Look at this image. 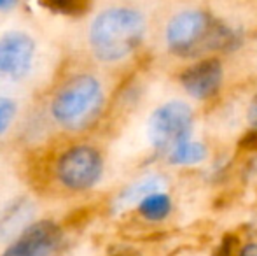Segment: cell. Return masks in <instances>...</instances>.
Segmentation results:
<instances>
[{
  "instance_id": "obj_3",
  "label": "cell",
  "mask_w": 257,
  "mask_h": 256,
  "mask_svg": "<svg viewBox=\"0 0 257 256\" xmlns=\"http://www.w3.org/2000/svg\"><path fill=\"white\" fill-rule=\"evenodd\" d=\"M146 18L135 9L114 7L100 13L89 27V48L96 60L119 63L130 58L146 39Z\"/></svg>"
},
{
  "instance_id": "obj_6",
  "label": "cell",
  "mask_w": 257,
  "mask_h": 256,
  "mask_svg": "<svg viewBox=\"0 0 257 256\" xmlns=\"http://www.w3.org/2000/svg\"><path fill=\"white\" fill-rule=\"evenodd\" d=\"M179 86L194 104H210L219 99L226 84V68L217 55L194 60L179 72Z\"/></svg>"
},
{
  "instance_id": "obj_8",
  "label": "cell",
  "mask_w": 257,
  "mask_h": 256,
  "mask_svg": "<svg viewBox=\"0 0 257 256\" xmlns=\"http://www.w3.org/2000/svg\"><path fill=\"white\" fill-rule=\"evenodd\" d=\"M35 42L25 32H7L0 37V74L21 81L34 67Z\"/></svg>"
},
{
  "instance_id": "obj_15",
  "label": "cell",
  "mask_w": 257,
  "mask_h": 256,
  "mask_svg": "<svg viewBox=\"0 0 257 256\" xmlns=\"http://www.w3.org/2000/svg\"><path fill=\"white\" fill-rule=\"evenodd\" d=\"M18 118V102L11 97H0V137H4Z\"/></svg>"
},
{
  "instance_id": "obj_5",
  "label": "cell",
  "mask_w": 257,
  "mask_h": 256,
  "mask_svg": "<svg viewBox=\"0 0 257 256\" xmlns=\"http://www.w3.org/2000/svg\"><path fill=\"white\" fill-rule=\"evenodd\" d=\"M105 156L98 146L89 142H74L65 146L54 156L53 178L67 193H88L102 183Z\"/></svg>"
},
{
  "instance_id": "obj_7",
  "label": "cell",
  "mask_w": 257,
  "mask_h": 256,
  "mask_svg": "<svg viewBox=\"0 0 257 256\" xmlns=\"http://www.w3.org/2000/svg\"><path fill=\"white\" fill-rule=\"evenodd\" d=\"M63 232L53 219L32 221L6 246L0 256H56Z\"/></svg>"
},
{
  "instance_id": "obj_18",
  "label": "cell",
  "mask_w": 257,
  "mask_h": 256,
  "mask_svg": "<svg viewBox=\"0 0 257 256\" xmlns=\"http://www.w3.org/2000/svg\"><path fill=\"white\" fill-rule=\"evenodd\" d=\"M234 256H257V237H250L243 242H238Z\"/></svg>"
},
{
  "instance_id": "obj_14",
  "label": "cell",
  "mask_w": 257,
  "mask_h": 256,
  "mask_svg": "<svg viewBox=\"0 0 257 256\" xmlns=\"http://www.w3.org/2000/svg\"><path fill=\"white\" fill-rule=\"evenodd\" d=\"M41 6L58 14L79 16L89 9V0H39Z\"/></svg>"
},
{
  "instance_id": "obj_20",
  "label": "cell",
  "mask_w": 257,
  "mask_h": 256,
  "mask_svg": "<svg viewBox=\"0 0 257 256\" xmlns=\"http://www.w3.org/2000/svg\"><path fill=\"white\" fill-rule=\"evenodd\" d=\"M16 0H0V11H9L11 7H14Z\"/></svg>"
},
{
  "instance_id": "obj_16",
  "label": "cell",
  "mask_w": 257,
  "mask_h": 256,
  "mask_svg": "<svg viewBox=\"0 0 257 256\" xmlns=\"http://www.w3.org/2000/svg\"><path fill=\"white\" fill-rule=\"evenodd\" d=\"M245 123H247L248 130H257V90L250 97L247 109H245Z\"/></svg>"
},
{
  "instance_id": "obj_13",
  "label": "cell",
  "mask_w": 257,
  "mask_h": 256,
  "mask_svg": "<svg viewBox=\"0 0 257 256\" xmlns=\"http://www.w3.org/2000/svg\"><path fill=\"white\" fill-rule=\"evenodd\" d=\"M233 167V156L227 153L224 154H217L212 160L206 163V170H205V179L210 185H219V183L226 181L227 176L231 172Z\"/></svg>"
},
{
  "instance_id": "obj_17",
  "label": "cell",
  "mask_w": 257,
  "mask_h": 256,
  "mask_svg": "<svg viewBox=\"0 0 257 256\" xmlns=\"http://www.w3.org/2000/svg\"><path fill=\"white\" fill-rule=\"evenodd\" d=\"M238 146L247 153H257V130H247L245 135L238 140Z\"/></svg>"
},
{
  "instance_id": "obj_10",
  "label": "cell",
  "mask_w": 257,
  "mask_h": 256,
  "mask_svg": "<svg viewBox=\"0 0 257 256\" xmlns=\"http://www.w3.org/2000/svg\"><path fill=\"white\" fill-rule=\"evenodd\" d=\"M212 160V149L205 140L198 139H189L184 142L177 144L172 151L166 153V156L163 158L168 167L172 168H196L203 167Z\"/></svg>"
},
{
  "instance_id": "obj_4",
  "label": "cell",
  "mask_w": 257,
  "mask_h": 256,
  "mask_svg": "<svg viewBox=\"0 0 257 256\" xmlns=\"http://www.w3.org/2000/svg\"><path fill=\"white\" fill-rule=\"evenodd\" d=\"M196 109L191 100L170 99L156 106L146 121V139L154 158L163 160L177 144L194 137Z\"/></svg>"
},
{
  "instance_id": "obj_21",
  "label": "cell",
  "mask_w": 257,
  "mask_h": 256,
  "mask_svg": "<svg viewBox=\"0 0 257 256\" xmlns=\"http://www.w3.org/2000/svg\"><path fill=\"white\" fill-rule=\"evenodd\" d=\"M117 256H124V254H117Z\"/></svg>"
},
{
  "instance_id": "obj_1",
  "label": "cell",
  "mask_w": 257,
  "mask_h": 256,
  "mask_svg": "<svg viewBox=\"0 0 257 256\" xmlns=\"http://www.w3.org/2000/svg\"><path fill=\"white\" fill-rule=\"evenodd\" d=\"M241 34L205 11H182L168 21L165 44L180 60H200L217 53H233L241 46Z\"/></svg>"
},
{
  "instance_id": "obj_11",
  "label": "cell",
  "mask_w": 257,
  "mask_h": 256,
  "mask_svg": "<svg viewBox=\"0 0 257 256\" xmlns=\"http://www.w3.org/2000/svg\"><path fill=\"white\" fill-rule=\"evenodd\" d=\"M133 211L147 225H161L172 218L175 211V200L168 190H159L144 197Z\"/></svg>"
},
{
  "instance_id": "obj_12",
  "label": "cell",
  "mask_w": 257,
  "mask_h": 256,
  "mask_svg": "<svg viewBox=\"0 0 257 256\" xmlns=\"http://www.w3.org/2000/svg\"><path fill=\"white\" fill-rule=\"evenodd\" d=\"M30 216H32V209L27 200H21L18 204H14L9 209V212L0 219V239L7 240L11 237V240H13L18 233H21L32 223Z\"/></svg>"
},
{
  "instance_id": "obj_9",
  "label": "cell",
  "mask_w": 257,
  "mask_h": 256,
  "mask_svg": "<svg viewBox=\"0 0 257 256\" xmlns=\"http://www.w3.org/2000/svg\"><path fill=\"white\" fill-rule=\"evenodd\" d=\"M170 178L165 172H151V174L140 176L135 181L128 183L124 188H121L114 198H112V212L121 214L128 209H135L137 204L147 195L159 192V190H168Z\"/></svg>"
},
{
  "instance_id": "obj_19",
  "label": "cell",
  "mask_w": 257,
  "mask_h": 256,
  "mask_svg": "<svg viewBox=\"0 0 257 256\" xmlns=\"http://www.w3.org/2000/svg\"><path fill=\"white\" fill-rule=\"evenodd\" d=\"M241 174H243L245 179H255L257 178V153H250V158L245 161Z\"/></svg>"
},
{
  "instance_id": "obj_2",
  "label": "cell",
  "mask_w": 257,
  "mask_h": 256,
  "mask_svg": "<svg viewBox=\"0 0 257 256\" xmlns=\"http://www.w3.org/2000/svg\"><path fill=\"white\" fill-rule=\"evenodd\" d=\"M107 92L98 75L79 72L67 77L49 99V120L61 132L79 135L89 132L102 120Z\"/></svg>"
}]
</instances>
